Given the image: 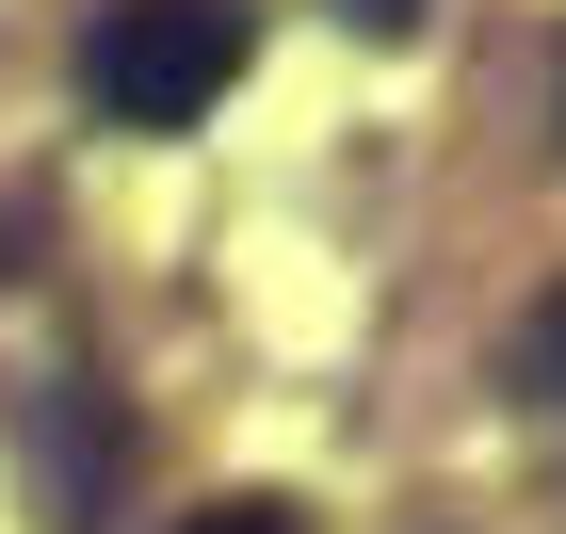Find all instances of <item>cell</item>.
Returning <instances> with one entry per match:
<instances>
[{
    "label": "cell",
    "instance_id": "cell-2",
    "mask_svg": "<svg viewBox=\"0 0 566 534\" xmlns=\"http://www.w3.org/2000/svg\"><path fill=\"white\" fill-rule=\"evenodd\" d=\"M178 534H307L292 502H211V519H178Z\"/></svg>",
    "mask_w": 566,
    "mask_h": 534
},
{
    "label": "cell",
    "instance_id": "cell-4",
    "mask_svg": "<svg viewBox=\"0 0 566 534\" xmlns=\"http://www.w3.org/2000/svg\"><path fill=\"white\" fill-rule=\"evenodd\" d=\"M340 17H373V33H405V17H421V0H340Z\"/></svg>",
    "mask_w": 566,
    "mask_h": 534
},
{
    "label": "cell",
    "instance_id": "cell-3",
    "mask_svg": "<svg viewBox=\"0 0 566 534\" xmlns=\"http://www.w3.org/2000/svg\"><path fill=\"white\" fill-rule=\"evenodd\" d=\"M534 373H551V405H566V292L534 308Z\"/></svg>",
    "mask_w": 566,
    "mask_h": 534
},
{
    "label": "cell",
    "instance_id": "cell-1",
    "mask_svg": "<svg viewBox=\"0 0 566 534\" xmlns=\"http://www.w3.org/2000/svg\"><path fill=\"white\" fill-rule=\"evenodd\" d=\"M243 65H260V17L243 0H114L82 33V97L114 130H195Z\"/></svg>",
    "mask_w": 566,
    "mask_h": 534
}]
</instances>
